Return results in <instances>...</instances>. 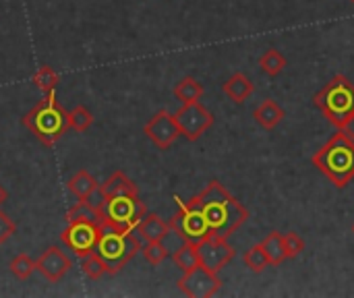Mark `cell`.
<instances>
[{"label":"cell","mask_w":354,"mask_h":298,"mask_svg":"<svg viewBox=\"0 0 354 298\" xmlns=\"http://www.w3.org/2000/svg\"><path fill=\"white\" fill-rule=\"evenodd\" d=\"M189 201L203 214L209 232L216 236L228 239L249 220V209L218 180H212L199 195L191 197Z\"/></svg>","instance_id":"1"},{"label":"cell","mask_w":354,"mask_h":298,"mask_svg":"<svg viewBox=\"0 0 354 298\" xmlns=\"http://www.w3.org/2000/svg\"><path fill=\"white\" fill-rule=\"evenodd\" d=\"M315 168L338 189H346L354 178V141L342 131L313 156Z\"/></svg>","instance_id":"2"},{"label":"cell","mask_w":354,"mask_h":298,"mask_svg":"<svg viewBox=\"0 0 354 298\" xmlns=\"http://www.w3.org/2000/svg\"><path fill=\"white\" fill-rule=\"evenodd\" d=\"M23 124L29 129V133H33L37 141H41L48 147L58 143L68 129L66 112L62 110L54 91L46 93V97L23 116Z\"/></svg>","instance_id":"3"},{"label":"cell","mask_w":354,"mask_h":298,"mask_svg":"<svg viewBox=\"0 0 354 298\" xmlns=\"http://www.w3.org/2000/svg\"><path fill=\"white\" fill-rule=\"evenodd\" d=\"M100 241L95 253L108 266V274H118L133 261L137 253H141V243L135 230H114V228H100Z\"/></svg>","instance_id":"4"},{"label":"cell","mask_w":354,"mask_h":298,"mask_svg":"<svg viewBox=\"0 0 354 298\" xmlns=\"http://www.w3.org/2000/svg\"><path fill=\"white\" fill-rule=\"evenodd\" d=\"M313 102L324 112V116L340 129L342 122L354 114L353 81L344 75H336L328 85H324V89L317 91Z\"/></svg>","instance_id":"5"},{"label":"cell","mask_w":354,"mask_h":298,"mask_svg":"<svg viewBox=\"0 0 354 298\" xmlns=\"http://www.w3.org/2000/svg\"><path fill=\"white\" fill-rule=\"evenodd\" d=\"M102 212L104 216L100 228H114V230H135L141 218L147 214L143 201H139L137 195H124V197L102 201Z\"/></svg>","instance_id":"6"},{"label":"cell","mask_w":354,"mask_h":298,"mask_svg":"<svg viewBox=\"0 0 354 298\" xmlns=\"http://www.w3.org/2000/svg\"><path fill=\"white\" fill-rule=\"evenodd\" d=\"M176 201H178V212L168 222L170 230L183 243H201L203 239L212 236L203 214L191 201H180V199H176Z\"/></svg>","instance_id":"7"},{"label":"cell","mask_w":354,"mask_h":298,"mask_svg":"<svg viewBox=\"0 0 354 298\" xmlns=\"http://www.w3.org/2000/svg\"><path fill=\"white\" fill-rule=\"evenodd\" d=\"M174 118H176L180 135L187 141H197L214 124V114L203 104H199V102L183 104L174 112Z\"/></svg>","instance_id":"8"},{"label":"cell","mask_w":354,"mask_h":298,"mask_svg":"<svg viewBox=\"0 0 354 298\" xmlns=\"http://www.w3.org/2000/svg\"><path fill=\"white\" fill-rule=\"evenodd\" d=\"M100 234H102V230L93 222H73L64 228L60 241L68 251H73L77 257L83 259L85 255L95 251Z\"/></svg>","instance_id":"9"},{"label":"cell","mask_w":354,"mask_h":298,"mask_svg":"<svg viewBox=\"0 0 354 298\" xmlns=\"http://www.w3.org/2000/svg\"><path fill=\"white\" fill-rule=\"evenodd\" d=\"M176 284L183 295L191 298H209L218 295V290L222 288V280L218 278V272H212L205 266H197L195 270L185 272Z\"/></svg>","instance_id":"10"},{"label":"cell","mask_w":354,"mask_h":298,"mask_svg":"<svg viewBox=\"0 0 354 298\" xmlns=\"http://www.w3.org/2000/svg\"><path fill=\"white\" fill-rule=\"evenodd\" d=\"M197 249H199L201 266H205L212 272L224 270L234 259V247L224 236L212 234V236L203 239L201 243H197Z\"/></svg>","instance_id":"11"},{"label":"cell","mask_w":354,"mask_h":298,"mask_svg":"<svg viewBox=\"0 0 354 298\" xmlns=\"http://www.w3.org/2000/svg\"><path fill=\"white\" fill-rule=\"evenodd\" d=\"M145 135L147 139L160 147V149H168L174 145V141L180 137V131H178V124H176V118L174 114H170L168 110H160L156 112L149 122L145 124Z\"/></svg>","instance_id":"12"},{"label":"cell","mask_w":354,"mask_h":298,"mask_svg":"<svg viewBox=\"0 0 354 298\" xmlns=\"http://www.w3.org/2000/svg\"><path fill=\"white\" fill-rule=\"evenodd\" d=\"M73 268V261L66 257L64 251H60L58 247H50L46 249L37 259H35V270L50 282V284H56L60 282L68 270Z\"/></svg>","instance_id":"13"},{"label":"cell","mask_w":354,"mask_h":298,"mask_svg":"<svg viewBox=\"0 0 354 298\" xmlns=\"http://www.w3.org/2000/svg\"><path fill=\"white\" fill-rule=\"evenodd\" d=\"M139 189L137 185L122 172H112L97 189V195L102 197V201H108V199H114V197H124V195H137Z\"/></svg>","instance_id":"14"},{"label":"cell","mask_w":354,"mask_h":298,"mask_svg":"<svg viewBox=\"0 0 354 298\" xmlns=\"http://www.w3.org/2000/svg\"><path fill=\"white\" fill-rule=\"evenodd\" d=\"M135 232L147 243V241H164L170 234V226L158 216V214H145L141 222L137 224Z\"/></svg>","instance_id":"15"},{"label":"cell","mask_w":354,"mask_h":298,"mask_svg":"<svg viewBox=\"0 0 354 298\" xmlns=\"http://www.w3.org/2000/svg\"><path fill=\"white\" fill-rule=\"evenodd\" d=\"M284 116H286L284 110H282L280 104L274 102V100H263V102L255 108V112H253V118H255L257 124L263 127L266 131L276 129V127L284 120Z\"/></svg>","instance_id":"16"},{"label":"cell","mask_w":354,"mask_h":298,"mask_svg":"<svg viewBox=\"0 0 354 298\" xmlns=\"http://www.w3.org/2000/svg\"><path fill=\"white\" fill-rule=\"evenodd\" d=\"M100 185L97 180L87 172V170H77L71 180H68V191L79 199V201H89L91 197H95Z\"/></svg>","instance_id":"17"},{"label":"cell","mask_w":354,"mask_h":298,"mask_svg":"<svg viewBox=\"0 0 354 298\" xmlns=\"http://www.w3.org/2000/svg\"><path fill=\"white\" fill-rule=\"evenodd\" d=\"M255 85L253 81L245 75V73H234L224 85H222V91L236 104H243L249 100V95L253 93Z\"/></svg>","instance_id":"18"},{"label":"cell","mask_w":354,"mask_h":298,"mask_svg":"<svg viewBox=\"0 0 354 298\" xmlns=\"http://www.w3.org/2000/svg\"><path fill=\"white\" fill-rule=\"evenodd\" d=\"M172 261H174V266H176L183 274L195 270L197 266H201L197 243H183V245L172 253Z\"/></svg>","instance_id":"19"},{"label":"cell","mask_w":354,"mask_h":298,"mask_svg":"<svg viewBox=\"0 0 354 298\" xmlns=\"http://www.w3.org/2000/svg\"><path fill=\"white\" fill-rule=\"evenodd\" d=\"M261 249L266 251L268 255V261L270 266H282L288 257H286V249H284V241H282V232L274 230L266 236L263 243H259Z\"/></svg>","instance_id":"20"},{"label":"cell","mask_w":354,"mask_h":298,"mask_svg":"<svg viewBox=\"0 0 354 298\" xmlns=\"http://www.w3.org/2000/svg\"><path fill=\"white\" fill-rule=\"evenodd\" d=\"M201 95H203V85L193 77H185L174 85V97L183 104L199 102Z\"/></svg>","instance_id":"21"},{"label":"cell","mask_w":354,"mask_h":298,"mask_svg":"<svg viewBox=\"0 0 354 298\" xmlns=\"http://www.w3.org/2000/svg\"><path fill=\"white\" fill-rule=\"evenodd\" d=\"M259 68L270 75V77H278L284 68H286V58L282 56V52L278 50H268L261 58H259Z\"/></svg>","instance_id":"22"},{"label":"cell","mask_w":354,"mask_h":298,"mask_svg":"<svg viewBox=\"0 0 354 298\" xmlns=\"http://www.w3.org/2000/svg\"><path fill=\"white\" fill-rule=\"evenodd\" d=\"M66 122H68V129L77 133H85L93 124V114L85 106H75L71 112H66Z\"/></svg>","instance_id":"23"},{"label":"cell","mask_w":354,"mask_h":298,"mask_svg":"<svg viewBox=\"0 0 354 298\" xmlns=\"http://www.w3.org/2000/svg\"><path fill=\"white\" fill-rule=\"evenodd\" d=\"M8 270H10V274H12L17 280L25 282V280H29L31 274L35 272V261H33L27 253H19L17 257H12Z\"/></svg>","instance_id":"24"},{"label":"cell","mask_w":354,"mask_h":298,"mask_svg":"<svg viewBox=\"0 0 354 298\" xmlns=\"http://www.w3.org/2000/svg\"><path fill=\"white\" fill-rule=\"evenodd\" d=\"M31 81H33L44 93H50V91H54L56 85H58V73H56L52 66L44 64V66H39V68L33 73Z\"/></svg>","instance_id":"25"},{"label":"cell","mask_w":354,"mask_h":298,"mask_svg":"<svg viewBox=\"0 0 354 298\" xmlns=\"http://www.w3.org/2000/svg\"><path fill=\"white\" fill-rule=\"evenodd\" d=\"M81 268H83V274L91 280H100L102 276L108 274V266L104 263V259L95 251L81 259Z\"/></svg>","instance_id":"26"},{"label":"cell","mask_w":354,"mask_h":298,"mask_svg":"<svg viewBox=\"0 0 354 298\" xmlns=\"http://www.w3.org/2000/svg\"><path fill=\"white\" fill-rule=\"evenodd\" d=\"M243 261H245V266H247L251 272H255V274H261V272H266V270L270 268L268 255H266V251L261 249V245L251 247V249L245 253Z\"/></svg>","instance_id":"27"},{"label":"cell","mask_w":354,"mask_h":298,"mask_svg":"<svg viewBox=\"0 0 354 298\" xmlns=\"http://www.w3.org/2000/svg\"><path fill=\"white\" fill-rule=\"evenodd\" d=\"M141 255L145 257V261L149 266H160L168 257V249L162 241H147L141 247Z\"/></svg>","instance_id":"28"},{"label":"cell","mask_w":354,"mask_h":298,"mask_svg":"<svg viewBox=\"0 0 354 298\" xmlns=\"http://www.w3.org/2000/svg\"><path fill=\"white\" fill-rule=\"evenodd\" d=\"M282 241H284V249H286V257L288 259H295V257H299L305 251V241L297 232L282 234Z\"/></svg>","instance_id":"29"},{"label":"cell","mask_w":354,"mask_h":298,"mask_svg":"<svg viewBox=\"0 0 354 298\" xmlns=\"http://www.w3.org/2000/svg\"><path fill=\"white\" fill-rule=\"evenodd\" d=\"M15 232H17V224L8 218V214L0 212V245L8 243Z\"/></svg>","instance_id":"30"},{"label":"cell","mask_w":354,"mask_h":298,"mask_svg":"<svg viewBox=\"0 0 354 298\" xmlns=\"http://www.w3.org/2000/svg\"><path fill=\"white\" fill-rule=\"evenodd\" d=\"M340 131L346 135V137H351L354 141V114H351L344 122H342V127H340Z\"/></svg>","instance_id":"31"},{"label":"cell","mask_w":354,"mask_h":298,"mask_svg":"<svg viewBox=\"0 0 354 298\" xmlns=\"http://www.w3.org/2000/svg\"><path fill=\"white\" fill-rule=\"evenodd\" d=\"M4 201H8V191L0 185V205H2Z\"/></svg>","instance_id":"32"},{"label":"cell","mask_w":354,"mask_h":298,"mask_svg":"<svg viewBox=\"0 0 354 298\" xmlns=\"http://www.w3.org/2000/svg\"><path fill=\"white\" fill-rule=\"evenodd\" d=\"M353 232H354V226H353Z\"/></svg>","instance_id":"33"},{"label":"cell","mask_w":354,"mask_h":298,"mask_svg":"<svg viewBox=\"0 0 354 298\" xmlns=\"http://www.w3.org/2000/svg\"><path fill=\"white\" fill-rule=\"evenodd\" d=\"M351 2H354V0H351Z\"/></svg>","instance_id":"34"}]
</instances>
